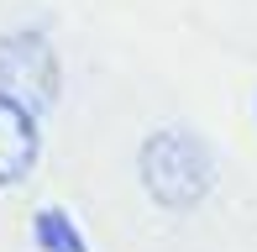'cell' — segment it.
I'll return each mask as SVG.
<instances>
[{
  "mask_svg": "<svg viewBox=\"0 0 257 252\" xmlns=\"http://www.w3.org/2000/svg\"><path fill=\"white\" fill-rule=\"evenodd\" d=\"M142 189L153 194L163 210H194L210 189H215V158L194 132L179 126H163L142 142Z\"/></svg>",
  "mask_w": 257,
  "mask_h": 252,
  "instance_id": "6da1fadb",
  "label": "cell"
},
{
  "mask_svg": "<svg viewBox=\"0 0 257 252\" xmlns=\"http://www.w3.org/2000/svg\"><path fill=\"white\" fill-rule=\"evenodd\" d=\"M0 84L11 89H32L37 100L58 95V53L42 32H11L0 37Z\"/></svg>",
  "mask_w": 257,
  "mask_h": 252,
  "instance_id": "7a4b0ae2",
  "label": "cell"
},
{
  "mask_svg": "<svg viewBox=\"0 0 257 252\" xmlns=\"http://www.w3.org/2000/svg\"><path fill=\"white\" fill-rule=\"evenodd\" d=\"M37 147H42L37 116L27 110L21 95H6V89H0V184L27 179L32 163H37Z\"/></svg>",
  "mask_w": 257,
  "mask_h": 252,
  "instance_id": "3957f363",
  "label": "cell"
},
{
  "mask_svg": "<svg viewBox=\"0 0 257 252\" xmlns=\"http://www.w3.org/2000/svg\"><path fill=\"white\" fill-rule=\"evenodd\" d=\"M32 236H37L42 252H89L84 236H79V226L68 221V210H58V205H48V210H37V221H32Z\"/></svg>",
  "mask_w": 257,
  "mask_h": 252,
  "instance_id": "277c9868",
  "label": "cell"
}]
</instances>
